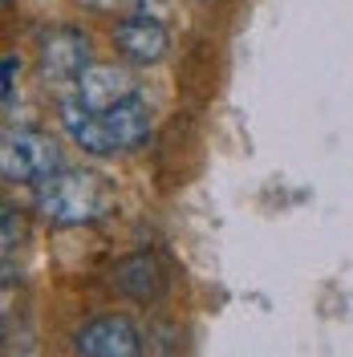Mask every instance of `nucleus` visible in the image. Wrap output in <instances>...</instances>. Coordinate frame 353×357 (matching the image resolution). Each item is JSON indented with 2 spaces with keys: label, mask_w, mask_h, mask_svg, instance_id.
<instances>
[{
  "label": "nucleus",
  "mask_w": 353,
  "mask_h": 357,
  "mask_svg": "<svg viewBox=\"0 0 353 357\" xmlns=\"http://www.w3.org/2000/svg\"><path fill=\"white\" fill-rule=\"evenodd\" d=\"M61 122H66L69 138L86 155H114V151H130L138 142H147V134H151V106L142 98H134V102H126V106H118L110 114H89L77 98H66Z\"/></svg>",
  "instance_id": "f257e3e1"
},
{
  "label": "nucleus",
  "mask_w": 353,
  "mask_h": 357,
  "mask_svg": "<svg viewBox=\"0 0 353 357\" xmlns=\"http://www.w3.org/2000/svg\"><path fill=\"white\" fill-rule=\"evenodd\" d=\"M37 211L61 227L93 223L114 211V187L98 171H57L37 187Z\"/></svg>",
  "instance_id": "f03ea898"
},
{
  "label": "nucleus",
  "mask_w": 353,
  "mask_h": 357,
  "mask_svg": "<svg viewBox=\"0 0 353 357\" xmlns=\"http://www.w3.org/2000/svg\"><path fill=\"white\" fill-rule=\"evenodd\" d=\"M61 171V146L41 130H8L0 146V175L8 183H49Z\"/></svg>",
  "instance_id": "7ed1b4c3"
},
{
  "label": "nucleus",
  "mask_w": 353,
  "mask_h": 357,
  "mask_svg": "<svg viewBox=\"0 0 353 357\" xmlns=\"http://www.w3.org/2000/svg\"><path fill=\"white\" fill-rule=\"evenodd\" d=\"M93 66L89 61V41L86 33H77V29H57V33H49L41 45V73L49 86L66 89V86H77L82 82V73Z\"/></svg>",
  "instance_id": "20e7f679"
},
{
  "label": "nucleus",
  "mask_w": 353,
  "mask_h": 357,
  "mask_svg": "<svg viewBox=\"0 0 353 357\" xmlns=\"http://www.w3.org/2000/svg\"><path fill=\"white\" fill-rule=\"evenodd\" d=\"M77 354L82 357H142V333L130 317H93L77 329Z\"/></svg>",
  "instance_id": "39448f33"
},
{
  "label": "nucleus",
  "mask_w": 353,
  "mask_h": 357,
  "mask_svg": "<svg viewBox=\"0 0 353 357\" xmlns=\"http://www.w3.org/2000/svg\"><path fill=\"white\" fill-rule=\"evenodd\" d=\"M73 98L86 106L89 114H110L118 106H126L138 98V86L126 69L118 66H89L82 73V82L73 86Z\"/></svg>",
  "instance_id": "423d86ee"
},
{
  "label": "nucleus",
  "mask_w": 353,
  "mask_h": 357,
  "mask_svg": "<svg viewBox=\"0 0 353 357\" xmlns=\"http://www.w3.org/2000/svg\"><path fill=\"white\" fill-rule=\"evenodd\" d=\"M114 45L126 61H138V66H155L167 57L171 49V33L167 24L147 17V13H134V17H122L114 24Z\"/></svg>",
  "instance_id": "0eeeda50"
},
{
  "label": "nucleus",
  "mask_w": 353,
  "mask_h": 357,
  "mask_svg": "<svg viewBox=\"0 0 353 357\" xmlns=\"http://www.w3.org/2000/svg\"><path fill=\"white\" fill-rule=\"evenodd\" d=\"M114 284H118L122 296H130L138 305H151V301L163 296L167 276H163V268H158V260L151 252H134V256L114 264Z\"/></svg>",
  "instance_id": "6e6552de"
},
{
  "label": "nucleus",
  "mask_w": 353,
  "mask_h": 357,
  "mask_svg": "<svg viewBox=\"0 0 353 357\" xmlns=\"http://www.w3.org/2000/svg\"><path fill=\"white\" fill-rule=\"evenodd\" d=\"M17 236H21V220H17L13 207H4V256L17 248Z\"/></svg>",
  "instance_id": "1a4fd4ad"
},
{
  "label": "nucleus",
  "mask_w": 353,
  "mask_h": 357,
  "mask_svg": "<svg viewBox=\"0 0 353 357\" xmlns=\"http://www.w3.org/2000/svg\"><path fill=\"white\" fill-rule=\"evenodd\" d=\"M13 86H17V57H13V53H8V57H4V110H13Z\"/></svg>",
  "instance_id": "9d476101"
}]
</instances>
